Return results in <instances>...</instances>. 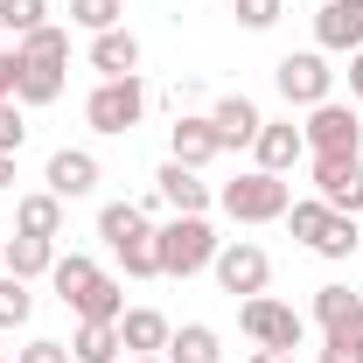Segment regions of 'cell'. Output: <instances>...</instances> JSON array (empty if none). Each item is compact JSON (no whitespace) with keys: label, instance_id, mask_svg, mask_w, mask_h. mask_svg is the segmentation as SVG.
I'll use <instances>...</instances> for the list:
<instances>
[{"label":"cell","instance_id":"obj_36","mask_svg":"<svg viewBox=\"0 0 363 363\" xmlns=\"http://www.w3.org/2000/svg\"><path fill=\"white\" fill-rule=\"evenodd\" d=\"M321 342H342V350H363V315L335 321V328H321Z\"/></svg>","mask_w":363,"mask_h":363},{"label":"cell","instance_id":"obj_29","mask_svg":"<svg viewBox=\"0 0 363 363\" xmlns=\"http://www.w3.org/2000/svg\"><path fill=\"white\" fill-rule=\"evenodd\" d=\"M0 28L21 43V35H35V28H49V0H0Z\"/></svg>","mask_w":363,"mask_h":363},{"label":"cell","instance_id":"obj_33","mask_svg":"<svg viewBox=\"0 0 363 363\" xmlns=\"http://www.w3.org/2000/svg\"><path fill=\"white\" fill-rule=\"evenodd\" d=\"M279 14H286V0H238V28H252V35H266Z\"/></svg>","mask_w":363,"mask_h":363},{"label":"cell","instance_id":"obj_14","mask_svg":"<svg viewBox=\"0 0 363 363\" xmlns=\"http://www.w3.org/2000/svg\"><path fill=\"white\" fill-rule=\"evenodd\" d=\"M210 126H217V140H224V154H238V147H252V140H259L266 112H259L245 91H230V98H217V105H210Z\"/></svg>","mask_w":363,"mask_h":363},{"label":"cell","instance_id":"obj_13","mask_svg":"<svg viewBox=\"0 0 363 363\" xmlns=\"http://www.w3.org/2000/svg\"><path fill=\"white\" fill-rule=\"evenodd\" d=\"M308 161V140L294 119H266L259 140H252V168H266V175H286V168H301Z\"/></svg>","mask_w":363,"mask_h":363},{"label":"cell","instance_id":"obj_47","mask_svg":"<svg viewBox=\"0 0 363 363\" xmlns=\"http://www.w3.org/2000/svg\"><path fill=\"white\" fill-rule=\"evenodd\" d=\"M0 363H7V357H0Z\"/></svg>","mask_w":363,"mask_h":363},{"label":"cell","instance_id":"obj_1","mask_svg":"<svg viewBox=\"0 0 363 363\" xmlns=\"http://www.w3.org/2000/svg\"><path fill=\"white\" fill-rule=\"evenodd\" d=\"M217 230L210 217H168V224H154V252H161V279H196V272L217 266Z\"/></svg>","mask_w":363,"mask_h":363},{"label":"cell","instance_id":"obj_34","mask_svg":"<svg viewBox=\"0 0 363 363\" xmlns=\"http://www.w3.org/2000/svg\"><path fill=\"white\" fill-rule=\"evenodd\" d=\"M28 119H21V98H0V154H21Z\"/></svg>","mask_w":363,"mask_h":363},{"label":"cell","instance_id":"obj_20","mask_svg":"<svg viewBox=\"0 0 363 363\" xmlns=\"http://www.w3.org/2000/svg\"><path fill=\"white\" fill-rule=\"evenodd\" d=\"M14 230L21 238H63V196H49V189L21 196L14 203Z\"/></svg>","mask_w":363,"mask_h":363},{"label":"cell","instance_id":"obj_2","mask_svg":"<svg viewBox=\"0 0 363 363\" xmlns=\"http://www.w3.org/2000/svg\"><path fill=\"white\" fill-rule=\"evenodd\" d=\"M286 203H294L286 175H266V168H245L238 182L217 189V210H224L230 224H279V217H286Z\"/></svg>","mask_w":363,"mask_h":363},{"label":"cell","instance_id":"obj_38","mask_svg":"<svg viewBox=\"0 0 363 363\" xmlns=\"http://www.w3.org/2000/svg\"><path fill=\"white\" fill-rule=\"evenodd\" d=\"M315 363H363V350H342V342H321Z\"/></svg>","mask_w":363,"mask_h":363},{"label":"cell","instance_id":"obj_46","mask_svg":"<svg viewBox=\"0 0 363 363\" xmlns=\"http://www.w3.org/2000/svg\"><path fill=\"white\" fill-rule=\"evenodd\" d=\"M0 357H7V350H0Z\"/></svg>","mask_w":363,"mask_h":363},{"label":"cell","instance_id":"obj_9","mask_svg":"<svg viewBox=\"0 0 363 363\" xmlns=\"http://www.w3.org/2000/svg\"><path fill=\"white\" fill-rule=\"evenodd\" d=\"M43 182H49V196L84 203V196H98L105 168H98V154H91V147H56V154H49V168H43Z\"/></svg>","mask_w":363,"mask_h":363},{"label":"cell","instance_id":"obj_31","mask_svg":"<svg viewBox=\"0 0 363 363\" xmlns=\"http://www.w3.org/2000/svg\"><path fill=\"white\" fill-rule=\"evenodd\" d=\"M112 259L126 266V279H161V252H154V230H147V238H126V245H119Z\"/></svg>","mask_w":363,"mask_h":363},{"label":"cell","instance_id":"obj_44","mask_svg":"<svg viewBox=\"0 0 363 363\" xmlns=\"http://www.w3.org/2000/svg\"><path fill=\"white\" fill-rule=\"evenodd\" d=\"M0 49H7V28H0Z\"/></svg>","mask_w":363,"mask_h":363},{"label":"cell","instance_id":"obj_17","mask_svg":"<svg viewBox=\"0 0 363 363\" xmlns=\"http://www.w3.org/2000/svg\"><path fill=\"white\" fill-rule=\"evenodd\" d=\"M63 70H70V63H49V56H21L14 98H21V105H56V98H63V84H70Z\"/></svg>","mask_w":363,"mask_h":363},{"label":"cell","instance_id":"obj_24","mask_svg":"<svg viewBox=\"0 0 363 363\" xmlns=\"http://www.w3.org/2000/svg\"><path fill=\"white\" fill-rule=\"evenodd\" d=\"M147 203H105V210H98V238H105V245H112V252H119V245H126V238H147Z\"/></svg>","mask_w":363,"mask_h":363},{"label":"cell","instance_id":"obj_27","mask_svg":"<svg viewBox=\"0 0 363 363\" xmlns=\"http://www.w3.org/2000/svg\"><path fill=\"white\" fill-rule=\"evenodd\" d=\"M363 245V224L357 217H342V210H335V224L321 230V245H315V259H328V266H342V259H350V252H357Z\"/></svg>","mask_w":363,"mask_h":363},{"label":"cell","instance_id":"obj_19","mask_svg":"<svg viewBox=\"0 0 363 363\" xmlns=\"http://www.w3.org/2000/svg\"><path fill=\"white\" fill-rule=\"evenodd\" d=\"M98 259H84V252H70V259H63V252H56V266H49V286H56V301H63V308H77V301H84L91 286H98Z\"/></svg>","mask_w":363,"mask_h":363},{"label":"cell","instance_id":"obj_23","mask_svg":"<svg viewBox=\"0 0 363 363\" xmlns=\"http://www.w3.org/2000/svg\"><path fill=\"white\" fill-rule=\"evenodd\" d=\"M279 224L294 230V245H308V252H315V245H321V230L335 224V210H328L321 196H301V203H286V217H279Z\"/></svg>","mask_w":363,"mask_h":363},{"label":"cell","instance_id":"obj_5","mask_svg":"<svg viewBox=\"0 0 363 363\" xmlns=\"http://www.w3.org/2000/svg\"><path fill=\"white\" fill-rule=\"evenodd\" d=\"M272 84H279L286 105L315 112L321 98H335V70H328V56H321V49H294V56H279V63H272Z\"/></svg>","mask_w":363,"mask_h":363},{"label":"cell","instance_id":"obj_42","mask_svg":"<svg viewBox=\"0 0 363 363\" xmlns=\"http://www.w3.org/2000/svg\"><path fill=\"white\" fill-rule=\"evenodd\" d=\"M126 363H168V357H126Z\"/></svg>","mask_w":363,"mask_h":363},{"label":"cell","instance_id":"obj_12","mask_svg":"<svg viewBox=\"0 0 363 363\" xmlns=\"http://www.w3.org/2000/svg\"><path fill=\"white\" fill-rule=\"evenodd\" d=\"M224 154V140H217V126H210V112H182L175 126H168V161H182V168H210Z\"/></svg>","mask_w":363,"mask_h":363},{"label":"cell","instance_id":"obj_8","mask_svg":"<svg viewBox=\"0 0 363 363\" xmlns=\"http://www.w3.org/2000/svg\"><path fill=\"white\" fill-rule=\"evenodd\" d=\"M301 140H308V154H363V119H357V105L321 98L315 112H308V126H301Z\"/></svg>","mask_w":363,"mask_h":363},{"label":"cell","instance_id":"obj_6","mask_svg":"<svg viewBox=\"0 0 363 363\" xmlns=\"http://www.w3.org/2000/svg\"><path fill=\"white\" fill-rule=\"evenodd\" d=\"M308 182L328 210L363 217V154H308Z\"/></svg>","mask_w":363,"mask_h":363},{"label":"cell","instance_id":"obj_41","mask_svg":"<svg viewBox=\"0 0 363 363\" xmlns=\"http://www.w3.org/2000/svg\"><path fill=\"white\" fill-rule=\"evenodd\" d=\"M7 182H14V154H0V189H7Z\"/></svg>","mask_w":363,"mask_h":363},{"label":"cell","instance_id":"obj_26","mask_svg":"<svg viewBox=\"0 0 363 363\" xmlns=\"http://www.w3.org/2000/svg\"><path fill=\"white\" fill-rule=\"evenodd\" d=\"M70 28H84V35L126 28V0H70Z\"/></svg>","mask_w":363,"mask_h":363},{"label":"cell","instance_id":"obj_3","mask_svg":"<svg viewBox=\"0 0 363 363\" xmlns=\"http://www.w3.org/2000/svg\"><path fill=\"white\" fill-rule=\"evenodd\" d=\"M238 328H245L259 350H279V357L308 350V315H301V308H286V301H272V294L238 301Z\"/></svg>","mask_w":363,"mask_h":363},{"label":"cell","instance_id":"obj_10","mask_svg":"<svg viewBox=\"0 0 363 363\" xmlns=\"http://www.w3.org/2000/svg\"><path fill=\"white\" fill-rule=\"evenodd\" d=\"M154 196H161L175 217H210V203H217V189L203 182V168H182V161H161V168H154Z\"/></svg>","mask_w":363,"mask_h":363},{"label":"cell","instance_id":"obj_45","mask_svg":"<svg viewBox=\"0 0 363 363\" xmlns=\"http://www.w3.org/2000/svg\"><path fill=\"white\" fill-rule=\"evenodd\" d=\"M224 7H238V0H224Z\"/></svg>","mask_w":363,"mask_h":363},{"label":"cell","instance_id":"obj_32","mask_svg":"<svg viewBox=\"0 0 363 363\" xmlns=\"http://www.w3.org/2000/svg\"><path fill=\"white\" fill-rule=\"evenodd\" d=\"M21 56H49V63H70V28H56V21H49V28H35V35H21Z\"/></svg>","mask_w":363,"mask_h":363},{"label":"cell","instance_id":"obj_30","mask_svg":"<svg viewBox=\"0 0 363 363\" xmlns=\"http://www.w3.org/2000/svg\"><path fill=\"white\" fill-rule=\"evenodd\" d=\"M28 315H35V294H28V279L0 272V335H7V328H21Z\"/></svg>","mask_w":363,"mask_h":363},{"label":"cell","instance_id":"obj_35","mask_svg":"<svg viewBox=\"0 0 363 363\" xmlns=\"http://www.w3.org/2000/svg\"><path fill=\"white\" fill-rule=\"evenodd\" d=\"M14 363H77V357H70V342H49V335H35L28 350H14Z\"/></svg>","mask_w":363,"mask_h":363},{"label":"cell","instance_id":"obj_39","mask_svg":"<svg viewBox=\"0 0 363 363\" xmlns=\"http://www.w3.org/2000/svg\"><path fill=\"white\" fill-rule=\"evenodd\" d=\"M350 98H357V105H363V49H357V56H350Z\"/></svg>","mask_w":363,"mask_h":363},{"label":"cell","instance_id":"obj_37","mask_svg":"<svg viewBox=\"0 0 363 363\" xmlns=\"http://www.w3.org/2000/svg\"><path fill=\"white\" fill-rule=\"evenodd\" d=\"M14 77H21V49H0V98H14Z\"/></svg>","mask_w":363,"mask_h":363},{"label":"cell","instance_id":"obj_11","mask_svg":"<svg viewBox=\"0 0 363 363\" xmlns=\"http://www.w3.org/2000/svg\"><path fill=\"white\" fill-rule=\"evenodd\" d=\"M315 49H321V56H357V49H363V0H321Z\"/></svg>","mask_w":363,"mask_h":363},{"label":"cell","instance_id":"obj_40","mask_svg":"<svg viewBox=\"0 0 363 363\" xmlns=\"http://www.w3.org/2000/svg\"><path fill=\"white\" fill-rule=\"evenodd\" d=\"M252 363H301V357H279V350H252Z\"/></svg>","mask_w":363,"mask_h":363},{"label":"cell","instance_id":"obj_21","mask_svg":"<svg viewBox=\"0 0 363 363\" xmlns=\"http://www.w3.org/2000/svg\"><path fill=\"white\" fill-rule=\"evenodd\" d=\"M119 321H77L70 328V357L77 363H119Z\"/></svg>","mask_w":363,"mask_h":363},{"label":"cell","instance_id":"obj_7","mask_svg":"<svg viewBox=\"0 0 363 363\" xmlns=\"http://www.w3.org/2000/svg\"><path fill=\"white\" fill-rule=\"evenodd\" d=\"M210 272H217V286L238 294V301H252V294H266V286H272V259H266V245H252V238H224Z\"/></svg>","mask_w":363,"mask_h":363},{"label":"cell","instance_id":"obj_43","mask_svg":"<svg viewBox=\"0 0 363 363\" xmlns=\"http://www.w3.org/2000/svg\"><path fill=\"white\" fill-rule=\"evenodd\" d=\"M0 272H7V245H0Z\"/></svg>","mask_w":363,"mask_h":363},{"label":"cell","instance_id":"obj_15","mask_svg":"<svg viewBox=\"0 0 363 363\" xmlns=\"http://www.w3.org/2000/svg\"><path fill=\"white\" fill-rule=\"evenodd\" d=\"M168 335H175V321L161 315V308H126V315H119V342H126V357H161Z\"/></svg>","mask_w":363,"mask_h":363},{"label":"cell","instance_id":"obj_22","mask_svg":"<svg viewBox=\"0 0 363 363\" xmlns=\"http://www.w3.org/2000/svg\"><path fill=\"white\" fill-rule=\"evenodd\" d=\"M49 266H56V238H21V230L7 238V272L14 279H43Z\"/></svg>","mask_w":363,"mask_h":363},{"label":"cell","instance_id":"obj_16","mask_svg":"<svg viewBox=\"0 0 363 363\" xmlns=\"http://www.w3.org/2000/svg\"><path fill=\"white\" fill-rule=\"evenodd\" d=\"M91 70H98V77H140V35L133 28L91 35Z\"/></svg>","mask_w":363,"mask_h":363},{"label":"cell","instance_id":"obj_18","mask_svg":"<svg viewBox=\"0 0 363 363\" xmlns=\"http://www.w3.org/2000/svg\"><path fill=\"white\" fill-rule=\"evenodd\" d=\"M161 357H168V363H224V335H217L210 321H182Z\"/></svg>","mask_w":363,"mask_h":363},{"label":"cell","instance_id":"obj_4","mask_svg":"<svg viewBox=\"0 0 363 363\" xmlns=\"http://www.w3.org/2000/svg\"><path fill=\"white\" fill-rule=\"evenodd\" d=\"M84 119H91V133H133L140 119H147V84L140 77H98L84 98Z\"/></svg>","mask_w":363,"mask_h":363},{"label":"cell","instance_id":"obj_25","mask_svg":"<svg viewBox=\"0 0 363 363\" xmlns=\"http://www.w3.org/2000/svg\"><path fill=\"white\" fill-rule=\"evenodd\" d=\"M70 315H77V321H119V315H126V286H119L112 272H98V286H91Z\"/></svg>","mask_w":363,"mask_h":363},{"label":"cell","instance_id":"obj_28","mask_svg":"<svg viewBox=\"0 0 363 363\" xmlns=\"http://www.w3.org/2000/svg\"><path fill=\"white\" fill-rule=\"evenodd\" d=\"M350 315H363V294H350V286H315V321L321 328H335V321H350Z\"/></svg>","mask_w":363,"mask_h":363}]
</instances>
